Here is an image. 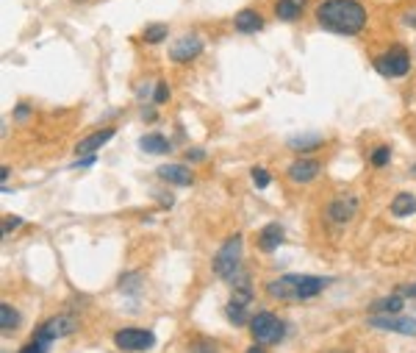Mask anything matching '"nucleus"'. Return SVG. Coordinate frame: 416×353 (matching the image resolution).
I'll return each instance as SVG.
<instances>
[{
	"label": "nucleus",
	"mask_w": 416,
	"mask_h": 353,
	"mask_svg": "<svg viewBox=\"0 0 416 353\" xmlns=\"http://www.w3.org/2000/svg\"><path fill=\"white\" fill-rule=\"evenodd\" d=\"M139 284H142L139 276H125V278H120V289H122V292H136Z\"/></svg>",
	"instance_id": "28"
},
{
	"label": "nucleus",
	"mask_w": 416,
	"mask_h": 353,
	"mask_svg": "<svg viewBox=\"0 0 416 353\" xmlns=\"http://www.w3.org/2000/svg\"><path fill=\"white\" fill-rule=\"evenodd\" d=\"M250 331H252V339L258 345H275L281 342L283 337V323L278 320V315L272 312H258L252 320H250Z\"/></svg>",
	"instance_id": "3"
},
{
	"label": "nucleus",
	"mask_w": 416,
	"mask_h": 353,
	"mask_svg": "<svg viewBox=\"0 0 416 353\" xmlns=\"http://www.w3.org/2000/svg\"><path fill=\"white\" fill-rule=\"evenodd\" d=\"M75 328H78V320H75L73 315H56V317L44 320V323L36 328L34 339H36L39 345H44V348H47L53 339H64V337H70Z\"/></svg>",
	"instance_id": "4"
},
{
	"label": "nucleus",
	"mask_w": 416,
	"mask_h": 353,
	"mask_svg": "<svg viewBox=\"0 0 416 353\" xmlns=\"http://www.w3.org/2000/svg\"><path fill=\"white\" fill-rule=\"evenodd\" d=\"M155 175H159L161 181H167V184H175V186H189L194 181V175L186 165H161L159 170H155Z\"/></svg>",
	"instance_id": "12"
},
{
	"label": "nucleus",
	"mask_w": 416,
	"mask_h": 353,
	"mask_svg": "<svg viewBox=\"0 0 416 353\" xmlns=\"http://www.w3.org/2000/svg\"><path fill=\"white\" fill-rule=\"evenodd\" d=\"M375 70H378L380 75H386V78H402V75H408V70H411L408 50L400 47V45L391 47L389 53H383V56L375 59Z\"/></svg>",
	"instance_id": "5"
},
{
	"label": "nucleus",
	"mask_w": 416,
	"mask_h": 353,
	"mask_svg": "<svg viewBox=\"0 0 416 353\" xmlns=\"http://www.w3.org/2000/svg\"><path fill=\"white\" fill-rule=\"evenodd\" d=\"M20 226H23V220H20V217H6V220H3V234H9V231H17Z\"/></svg>",
	"instance_id": "29"
},
{
	"label": "nucleus",
	"mask_w": 416,
	"mask_h": 353,
	"mask_svg": "<svg viewBox=\"0 0 416 353\" xmlns=\"http://www.w3.org/2000/svg\"><path fill=\"white\" fill-rule=\"evenodd\" d=\"M281 242H283V226L281 223H270V226H264L261 231H258V247H261L264 254L278 250Z\"/></svg>",
	"instance_id": "15"
},
{
	"label": "nucleus",
	"mask_w": 416,
	"mask_h": 353,
	"mask_svg": "<svg viewBox=\"0 0 416 353\" xmlns=\"http://www.w3.org/2000/svg\"><path fill=\"white\" fill-rule=\"evenodd\" d=\"M114 345L120 350H147L155 345V337L153 331H144V328H120L114 334Z\"/></svg>",
	"instance_id": "7"
},
{
	"label": "nucleus",
	"mask_w": 416,
	"mask_h": 353,
	"mask_svg": "<svg viewBox=\"0 0 416 353\" xmlns=\"http://www.w3.org/2000/svg\"><path fill=\"white\" fill-rule=\"evenodd\" d=\"M239 270H242V234H233L214 256V276L228 281Z\"/></svg>",
	"instance_id": "2"
},
{
	"label": "nucleus",
	"mask_w": 416,
	"mask_h": 353,
	"mask_svg": "<svg viewBox=\"0 0 416 353\" xmlns=\"http://www.w3.org/2000/svg\"><path fill=\"white\" fill-rule=\"evenodd\" d=\"M317 175H320V162L314 159H297L289 165V178L294 184H311Z\"/></svg>",
	"instance_id": "11"
},
{
	"label": "nucleus",
	"mask_w": 416,
	"mask_h": 353,
	"mask_svg": "<svg viewBox=\"0 0 416 353\" xmlns=\"http://www.w3.org/2000/svg\"><path fill=\"white\" fill-rule=\"evenodd\" d=\"M402 306H405V297H402L400 292H394V295L378 297L375 304L369 306V312H372V315H400V312H402Z\"/></svg>",
	"instance_id": "16"
},
{
	"label": "nucleus",
	"mask_w": 416,
	"mask_h": 353,
	"mask_svg": "<svg viewBox=\"0 0 416 353\" xmlns=\"http://www.w3.org/2000/svg\"><path fill=\"white\" fill-rule=\"evenodd\" d=\"M333 353H344V350H333Z\"/></svg>",
	"instance_id": "37"
},
{
	"label": "nucleus",
	"mask_w": 416,
	"mask_h": 353,
	"mask_svg": "<svg viewBox=\"0 0 416 353\" xmlns=\"http://www.w3.org/2000/svg\"><path fill=\"white\" fill-rule=\"evenodd\" d=\"M233 28H236L239 34H255V31L264 28V17L258 14L255 9H242V12H236V17H233Z\"/></svg>",
	"instance_id": "14"
},
{
	"label": "nucleus",
	"mask_w": 416,
	"mask_h": 353,
	"mask_svg": "<svg viewBox=\"0 0 416 353\" xmlns=\"http://www.w3.org/2000/svg\"><path fill=\"white\" fill-rule=\"evenodd\" d=\"M17 326H20V312L14 306L3 304L0 306V328H3V334H12Z\"/></svg>",
	"instance_id": "20"
},
{
	"label": "nucleus",
	"mask_w": 416,
	"mask_h": 353,
	"mask_svg": "<svg viewBox=\"0 0 416 353\" xmlns=\"http://www.w3.org/2000/svg\"><path fill=\"white\" fill-rule=\"evenodd\" d=\"M330 284V278H320V276H294V300H308V297H317L325 287Z\"/></svg>",
	"instance_id": "10"
},
{
	"label": "nucleus",
	"mask_w": 416,
	"mask_h": 353,
	"mask_svg": "<svg viewBox=\"0 0 416 353\" xmlns=\"http://www.w3.org/2000/svg\"><path fill=\"white\" fill-rule=\"evenodd\" d=\"M391 215L394 217H411V215H416V195H411V192H400L394 200H391Z\"/></svg>",
	"instance_id": "18"
},
{
	"label": "nucleus",
	"mask_w": 416,
	"mask_h": 353,
	"mask_svg": "<svg viewBox=\"0 0 416 353\" xmlns=\"http://www.w3.org/2000/svg\"><path fill=\"white\" fill-rule=\"evenodd\" d=\"M186 156H189V162H203V159H205L203 147H192V150H186Z\"/></svg>",
	"instance_id": "31"
},
{
	"label": "nucleus",
	"mask_w": 416,
	"mask_h": 353,
	"mask_svg": "<svg viewBox=\"0 0 416 353\" xmlns=\"http://www.w3.org/2000/svg\"><path fill=\"white\" fill-rule=\"evenodd\" d=\"M28 114H31V109H28V106H25V104H20V106H17V109H14V117H17V120H20V123H25V120H28Z\"/></svg>",
	"instance_id": "32"
},
{
	"label": "nucleus",
	"mask_w": 416,
	"mask_h": 353,
	"mask_svg": "<svg viewBox=\"0 0 416 353\" xmlns=\"http://www.w3.org/2000/svg\"><path fill=\"white\" fill-rule=\"evenodd\" d=\"M189 353H220V345L211 342V339H200V342H194L189 348Z\"/></svg>",
	"instance_id": "26"
},
{
	"label": "nucleus",
	"mask_w": 416,
	"mask_h": 353,
	"mask_svg": "<svg viewBox=\"0 0 416 353\" xmlns=\"http://www.w3.org/2000/svg\"><path fill=\"white\" fill-rule=\"evenodd\" d=\"M250 175H252V184H255L258 189H267V186H270V181H272V175H270L264 167H252V173H250Z\"/></svg>",
	"instance_id": "25"
},
{
	"label": "nucleus",
	"mask_w": 416,
	"mask_h": 353,
	"mask_svg": "<svg viewBox=\"0 0 416 353\" xmlns=\"http://www.w3.org/2000/svg\"><path fill=\"white\" fill-rule=\"evenodd\" d=\"M20 353H47V348H44V345H39V342L34 339V342H28V345L20 350Z\"/></svg>",
	"instance_id": "30"
},
{
	"label": "nucleus",
	"mask_w": 416,
	"mask_h": 353,
	"mask_svg": "<svg viewBox=\"0 0 416 353\" xmlns=\"http://www.w3.org/2000/svg\"><path fill=\"white\" fill-rule=\"evenodd\" d=\"M302 6H305V0H278V3H275V14L281 20H297L300 12H302Z\"/></svg>",
	"instance_id": "19"
},
{
	"label": "nucleus",
	"mask_w": 416,
	"mask_h": 353,
	"mask_svg": "<svg viewBox=\"0 0 416 353\" xmlns=\"http://www.w3.org/2000/svg\"><path fill=\"white\" fill-rule=\"evenodd\" d=\"M153 100H155V104H167V100H170V86H167V81H159V84H155Z\"/></svg>",
	"instance_id": "27"
},
{
	"label": "nucleus",
	"mask_w": 416,
	"mask_h": 353,
	"mask_svg": "<svg viewBox=\"0 0 416 353\" xmlns=\"http://www.w3.org/2000/svg\"><path fill=\"white\" fill-rule=\"evenodd\" d=\"M89 165H94V156H86V159H81V162H75L73 167H89Z\"/></svg>",
	"instance_id": "34"
},
{
	"label": "nucleus",
	"mask_w": 416,
	"mask_h": 353,
	"mask_svg": "<svg viewBox=\"0 0 416 353\" xmlns=\"http://www.w3.org/2000/svg\"><path fill=\"white\" fill-rule=\"evenodd\" d=\"M112 136H114V128H100V131H94L92 136H86V139H81V142L75 145V156H92L94 150H100L106 142H112Z\"/></svg>",
	"instance_id": "13"
},
{
	"label": "nucleus",
	"mask_w": 416,
	"mask_h": 353,
	"mask_svg": "<svg viewBox=\"0 0 416 353\" xmlns=\"http://www.w3.org/2000/svg\"><path fill=\"white\" fill-rule=\"evenodd\" d=\"M142 36H144V42H147V45H159V42H164V39H167V25H164V23L147 25Z\"/></svg>",
	"instance_id": "23"
},
{
	"label": "nucleus",
	"mask_w": 416,
	"mask_h": 353,
	"mask_svg": "<svg viewBox=\"0 0 416 353\" xmlns=\"http://www.w3.org/2000/svg\"><path fill=\"white\" fill-rule=\"evenodd\" d=\"M369 162H372V167H386V165L391 162V150H389L386 145L375 147V150H372V156H369Z\"/></svg>",
	"instance_id": "24"
},
{
	"label": "nucleus",
	"mask_w": 416,
	"mask_h": 353,
	"mask_svg": "<svg viewBox=\"0 0 416 353\" xmlns=\"http://www.w3.org/2000/svg\"><path fill=\"white\" fill-rule=\"evenodd\" d=\"M289 147L291 150H317V147H322V136H294V139H289Z\"/></svg>",
	"instance_id": "22"
},
{
	"label": "nucleus",
	"mask_w": 416,
	"mask_h": 353,
	"mask_svg": "<svg viewBox=\"0 0 416 353\" xmlns=\"http://www.w3.org/2000/svg\"><path fill=\"white\" fill-rule=\"evenodd\" d=\"M367 326L391 331V334H402V337H416V320L405 317V315H369Z\"/></svg>",
	"instance_id": "6"
},
{
	"label": "nucleus",
	"mask_w": 416,
	"mask_h": 353,
	"mask_svg": "<svg viewBox=\"0 0 416 353\" xmlns=\"http://www.w3.org/2000/svg\"><path fill=\"white\" fill-rule=\"evenodd\" d=\"M358 212V197L355 195H344V197H336L330 200L328 206V220L330 223H350Z\"/></svg>",
	"instance_id": "9"
},
{
	"label": "nucleus",
	"mask_w": 416,
	"mask_h": 353,
	"mask_svg": "<svg viewBox=\"0 0 416 353\" xmlns=\"http://www.w3.org/2000/svg\"><path fill=\"white\" fill-rule=\"evenodd\" d=\"M203 53V39L200 36H181L172 47H170V59L178 64H186L192 59H197Z\"/></svg>",
	"instance_id": "8"
},
{
	"label": "nucleus",
	"mask_w": 416,
	"mask_h": 353,
	"mask_svg": "<svg viewBox=\"0 0 416 353\" xmlns=\"http://www.w3.org/2000/svg\"><path fill=\"white\" fill-rule=\"evenodd\" d=\"M142 117H144L147 123H153V120H155V112H153V109H144V112H142Z\"/></svg>",
	"instance_id": "35"
},
{
	"label": "nucleus",
	"mask_w": 416,
	"mask_h": 353,
	"mask_svg": "<svg viewBox=\"0 0 416 353\" xmlns=\"http://www.w3.org/2000/svg\"><path fill=\"white\" fill-rule=\"evenodd\" d=\"M247 353H264V348H261V345H252Z\"/></svg>",
	"instance_id": "36"
},
{
	"label": "nucleus",
	"mask_w": 416,
	"mask_h": 353,
	"mask_svg": "<svg viewBox=\"0 0 416 353\" xmlns=\"http://www.w3.org/2000/svg\"><path fill=\"white\" fill-rule=\"evenodd\" d=\"M139 147L144 150V154H155V156L170 154V150H172L170 139H167V136H161V134H144V136L139 139Z\"/></svg>",
	"instance_id": "17"
},
{
	"label": "nucleus",
	"mask_w": 416,
	"mask_h": 353,
	"mask_svg": "<svg viewBox=\"0 0 416 353\" xmlns=\"http://www.w3.org/2000/svg\"><path fill=\"white\" fill-rule=\"evenodd\" d=\"M402 297H416V284H405V287H400L397 289Z\"/></svg>",
	"instance_id": "33"
},
{
	"label": "nucleus",
	"mask_w": 416,
	"mask_h": 353,
	"mask_svg": "<svg viewBox=\"0 0 416 353\" xmlns=\"http://www.w3.org/2000/svg\"><path fill=\"white\" fill-rule=\"evenodd\" d=\"M225 315L233 326H244L247 323V315H250V306L247 304H239V300H228V306H225Z\"/></svg>",
	"instance_id": "21"
},
{
	"label": "nucleus",
	"mask_w": 416,
	"mask_h": 353,
	"mask_svg": "<svg viewBox=\"0 0 416 353\" xmlns=\"http://www.w3.org/2000/svg\"><path fill=\"white\" fill-rule=\"evenodd\" d=\"M367 9L358 0H325L317 6V23L325 31L341 34V36H355L367 28Z\"/></svg>",
	"instance_id": "1"
}]
</instances>
